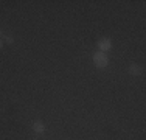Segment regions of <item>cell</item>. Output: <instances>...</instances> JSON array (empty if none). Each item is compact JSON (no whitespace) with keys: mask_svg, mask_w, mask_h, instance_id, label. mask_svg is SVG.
<instances>
[{"mask_svg":"<svg viewBox=\"0 0 146 140\" xmlns=\"http://www.w3.org/2000/svg\"><path fill=\"white\" fill-rule=\"evenodd\" d=\"M2 37H3V33H2V30H0V41H2Z\"/></svg>","mask_w":146,"mask_h":140,"instance_id":"cell-6","label":"cell"},{"mask_svg":"<svg viewBox=\"0 0 146 140\" xmlns=\"http://www.w3.org/2000/svg\"><path fill=\"white\" fill-rule=\"evenodd\" d=\"M129 73L132 76H140L141 75V67L138 64H135V62H132L129 65Z\"/></svg>","mask_w":146,"mask_h":140,"instance_id":"cell-3","label":"cell"},{"mask_svg":"<svg viewBox=\"0 0 146 140\" xmlns=\"http://www.w3.org/2000/svg\"><path fill=\"white\" fill-rule=\"evenodd\" d=\"M98 48H100V51H103V53L109 51L110 48H112V41H110L109 37H101V39L98 41Z\"/></svg>","mask_w":146,"mask_h":140,"instance_id":"cell-2","label":"cell"},{"mask_svg":"<svg viewBox=\"0 0 146 140\" xmlns=\"http://www.w3.org/2000/svg\"><path fill=\"white\" fill-rule=\"evenodd\" d=\"M2 47H3V42H2V41H0V48H2Z\"/></svg>","mask_w":146,"mask_h":140,"instance_id":"cell-7","label":"cell"},{"mask_svg":"<svg viewBox=\"0 0 146 140\" xmlns=\"http://www.w3.org/2000/svg\"><path fill=\"white\" fill-rule=\"evenodd\" d=\"M3 39H5V42H8V44H13V42H14V37L9 36V34L8 36H3Z\"/></svg>","mask_w":146,"mask_h":140,"instance_id":"cell-5","label":"cell"},{"mask_svg":"<svg viewBox=\"0 0 146 140\" xmlns=\"http://www.w3.org/2000/svg\"><path fill=\"white\" fill-rule=\"evenodd\" d=\"M93 64L96 65L98 69H106L107 65H109V58H107L106 53H103V51H96V53H93Z\"/></svg>","mask_w":146,"mask_h":140,"instance_id":"cell-1","label":"cell"},{"mask_svg":"<svg viewBox=\"0 0 146 140\" xmlns=\"http://www.w3.org/2000/svg\"><path fill=\"white\" fill-rule=\"evenodd\" d=\"M33 131L37 132V134H44L45 132V126L42 121H34L33 123Z\"/></svg>","mask_w":146,"mask_h":140,"instance_id":"cell-4","label":"cell"}]
</instances>
